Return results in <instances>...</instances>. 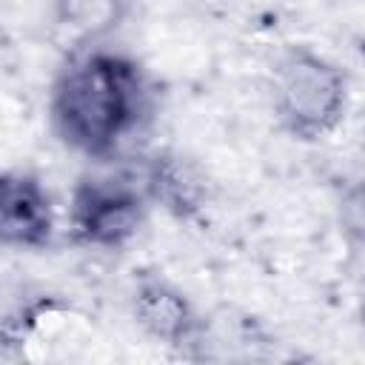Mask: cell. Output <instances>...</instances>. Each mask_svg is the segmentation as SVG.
Here are the masks:
<instances>
[{
  "mask_svg": "<svg viewBox=\"0 0 365 365\" xmlns=\"http://www.w3.org/2000/svg\"><path fill=\"white\" fill-rule=\"evenodd\" d=\"M148 111V88L134 60L117 51H80L51 91V123L60 140L88 160H114L120 143Z\"/></svg>",
  "mask_w": 365,
  "mask_h": 365,
  "instance_id": "1",
  "label": "cell"
},
{
  "mask_svg": "<svg viewBox=\"0 0 365 365\" xmlns=\"http://www.w3.org/2000/svg\"><path fill=\"white\" fill-rule=\"evenodd\" d=\"M108 171L88 174L71 194V234L83 245L123 248L137 237L151 202L148 194V160L114 163Z\"/></svg>",
  "mask_w": 365,
  "mask_h": 365,
  "instance_id": "2",
  "label": "cell"
},
{
  "mask_svg": "<svg viewBox=\"0 0 365 365\" xmlns=\"http://www.w3.org/2000/svg\"><path fill=\"white\" fill-rule=\"evenodd\" d=\"M274 108L285 131L299 140L328 137L348 108V77L328 57L294 46L274 68Z\"/></svg>",
  "mask_w": 365,
  "mask_h": 365,
  "instance_id": "3",
  "label": "cell"
},
{
  "mask_svg": "<svg viewBox=\"0 0 365 365\" xmlns=\"http://www.w3.org/2000/svg\"><path fill=\"white\" fill-rule=\"evenodd\" d=\"M54 237V208L43 182L29 171H9L0 182V240L9 248L40 251Z\"/></svg>",
  "mask_w": 365,
  "mask_h": 365,
  "instance_id": "4",
  "label": "cell"
},
{
  "mask_svg": "<svg viewBox=\"0 0 365 365\" xmlns=\"http://www.w3.org/2000/svg\"><path fill=\"white\" fill-rule=\"evenodd\" d=\"M131 311L137 325L154 336L157 342L165 345H194L202 328V319L197 317L194 305L188 302V297L160 279V277H140L134 297H131Z\"/></svg>",
  "mask_w": 365,
  "mask_h": 365,
  "instance_id": "5",
  "label": "cell"
},
{
  "mask_svg": "<svg viewBox=\"0 0 365 365\" xmlns=\"http://www.w3.org/2000/svg\"><path fill=\"white\" fill-rule=\"evenodd\" d=\"M148 194L151 202L163 205L180 220H188L205 205L208 180L194 160L165 151L148 160Z\"/></svg>",
  "mask_w": 365,
  "mask_h": 365,
  "instance_id": "6",
  "label": "cell"
},
{
  "mask_svg": "<svg viewBox=\"0 0 365 365\" xmlns=\"http://www.w3.org/2000/svg\"><path fill=\"white\" fill-rule=\"evenodd\" d=\"M48 3L57 26L83 46L114 34L128 14V0H48Z\"/></svg>",
  "mask_w": 365,
  "mask_h": 365,
  "instance_id": "7",
  "label": "cell"
},
{
  "mask_svg": "<svg viewBox=\"0 0 365 365\" xmlns=\"http://www.w3.org/2000/svg\"><path fill=\"white\" fill-rule=\"evenodd\" d=\"M336 222L351 242L365 245V177L342 188L336 200Z\"/></svg>",
  "mask_w": 365,
  "mask_h": 365,
  "instance_id": "8",
  "label": "cell"
},
{
  "mask_svg": "<svg viewBox=\"0 0 365 365\" xmlns=\"http://www.w3.org/2000/svg\"><path fill=\"white\" fill-rule=\"evenodd\" d=\"M359 322H362V331H365V297H362V302H359Z\"/></svg>",
  "mask_w": 365,
  "mask_h": 365,
  "instance_id": "9",
  "label": "cell"
}]
</instances>
